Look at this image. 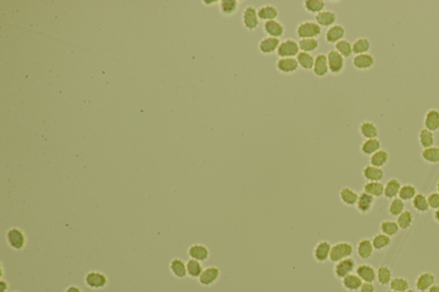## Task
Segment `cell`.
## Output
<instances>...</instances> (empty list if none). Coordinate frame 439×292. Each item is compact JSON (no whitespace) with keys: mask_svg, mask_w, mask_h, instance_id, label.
<instances>
[{"mask_svg":"<svg viewBox=\"0 0 439 292\" xmlns=\"http://www.w3.org/2000/svg\"><path fill=\"white\" fill-rule=\"evenodd\" d=\"M5 241L8 246L15 251L23 250L28 244L26 233L19 227H11L5 233Z\"/></svg>","mask_w":439,"mask_h":292,"instance_id":"obj_1","label":"cell"},{"mask_svg":"<svg viewBox=\"0 0 439 292\" xmlns=\"http://www.w3.org/2000/svg\"><path fill=\"white\" fill-rule=\"evenodd\" d=\"M354 254V247L348 242H339L333 244L331 247L330 261L337 263L347 258L351 257Z\"/></svg>","mask_w":439,"mask_h":292,"instance_id":"obj_2","label":"cell"},{"mask_svg":"<svg viewBox=\"0 0 439 292\" xmlns=\"http://www.w3.org/2000/svg\"><path fill=\"white\" fill-rule=\"evenodd\" d=\"M85 285L92 290H102L108 285L107 276L100 271H88L85 275Z\"/></svg>","mask_w":439,"mask_h":292,"instance_id":"obj_3","label":"cell"},{"mask_svg":"<svg viewBox=\"0 0 439 292\" xmlns=\"http://www.w3.org/2000/svg\"><path fill=\"white\" fill-rule=\"evenodd\" d=\"M298 37L301 39H316L322 33V28L314 21H304L296 29Z\"/></svg>","mask_w":439,"mask_h":292,"instance_id":"obj_4","label":"cell"},{"mask_svg":"<svg viewBox=\"0 0 439 292\" xmlns=\"http://www.w3.org/2000/svg\"><path fill=\"white\" fill-rule=\"evenodd\" d=\"M356 261L354 258L349 257L335 263L334 267V275L338 279H343L348 275L352 274L356 269Z\"/></svg>","mask_w":439,"mask_h":292,"instance_id":"obj_5","label":"cell"},{"mask_svg":"<svg viewBox=\"0 0 439 292\" xmlns=\"http://www.w3.org/2000/svg\"><path fill=\"white\" fill-rule=\"evenodd\" d=\"M221 278L220 268L214 266H210L204 268V271L198 278V282L204 287H210L214 285Z\"/></svg>","mask_w":439,"mask_h":292,"instance_id":"obj_6","label":"cell"},{"mask_svg":"<svg viewBox=\"0 0 439 292\" xmlns=\"http://www.w3.org/2000/svg\"><path fill=\"white\" fill-rule=\"evenodd\" d=\"M332 244L327 240L318 242L313 249V256L317 263H325L330 261Z\"/></svg>","mask_w":439,"mask_h":292,"instance_id":"obj_7","label":"cell"},{"mask_svg":"<svg viewBox=\"0 0 439 292\" xmlns=\"http://www.w3.org/2000/svg\"><path fill=\"white\" fill-rule=\"evenodd\" d=\"M276 53L281 59L297 57L299 53V43L291 39L286 40L280 44Z\"/></svg>","mask_w":439,"mask_h":292,"instance_id":"obj_8","label":"cell"},{"mask_svg":"<svg viewBox=\"0 0 439 292\" xmlns=\"http://www.w3.org/2000/svg\"><path fill=\"white\" fill-rule=\"evenodd\" d=\"M327 59H328L329 70L331 73L338 75L343 71L345 67V60L339 52H336L335 50H331V52L328 53Z\"/></svg>","mask_w":439,"mask_h":292,"instance_id":"obj_9","label":"cell"},{"mask_svg":"<svg viewBox=\"0 0 439 292\" xmlns=\"http://www.w3.org/2000/svg\"><path fill=\"white\" fill-rule=\"evenodd\" d=\"M187 254L190 259H193L200 262L208 261L209 258L210 257L209 249L206 245L202 244H194L190 245L187 250Z\"/></svg>","mask_w":439,"mask_h":292,"instance_id":"obj_10","label":"cell"},{"mask_svg":"<svg viewBox=\"0 0 439 292\" xmlns=\"http://www.w3.org/2000/svg\"><path fill=\"white\" fill-rule=\"evenodd\" d=\"M243 24L249 31H254L259 25L257 11L253 6H247L242 15Z\"/></svg>","mask_w":439,"mask_h":292,"instance_id":"obj_11","label":"cell"},{"mask_svg":"<svg viewBox=\"0 0 439 292\" xmlns=\"http://www.w3.org/2000/svg\"><path fill=\"white\" fill-rule=\"evenodd\" d=\"M375 203V198L365 192H361L358 195V202L356 203V209L362 214H366L372 211Z\"/></svg>","mask_w":439,"mask_h":292,"instance_id":"obj_12","label":"cell"},{"mask_svg":"<svg viewBox=\"0 0 439 292\" xmlns=\"http://www.w3.org/2000/svg\"><path fill=\"white\" fill-rule=\"evenodd\" d=\"M375 63V59L372 54L365 53L356 55L353 60V65L358 70H369Z\"/></svg>","mask_w":439,"mask_h":292,"instance_id":"obj_13","label":"cell"},{"mask_svg":"<svg viewBox=\"0 0 439 292\" xmlns=\"http://www.w3.org/2000/svg\"><path fill=\"white\" fill-rule=\"evenodd\" d=\"M355 271L362 281L365 283H373L376 279V270L371 265H359L355 269Z\"/></svg>","mask_w":439,"mask_h":292,"instance_id":"obj_14","label":"cell"},{"mask_svg":"<svg viewBox=\"0 0 439 292\" xmlns=\"http://www.w3.org/2000/svg\"><path fill=\"white\" fill-rule=\"evenodd\" d=\"M435 276L432 272L425 271L418 276L415 281V286L418 292H425L428 291L432 285H435Z\"/></svg>","mask_w":439,"mask_h":292,"instance_id":"obj_15","label":"cell"},{"mask_svg":"<svg viewBox=\"0 0 439 292\" xmlns=\"http://www.w3.org/2000/svg\"><path fill=\"white\" fill-rule=\"evenodd\" d=\"M299 63L294 58L280 59L276 63L277 70L282 74H292L299 69Z\"/></svg>","mask_w":439,"mask_h":292,"instance_id":"obj_16","label":"cell"},{"mask_svg":"<svg viewBox=\"0 0 439 292\" xmlns=\"http://www.w3.org/2000/svg\"><path fill=\"white\" fill-rule=\"evenodd\" d=\"M169 269L176 278L183 279L187 277V262L180 258H173L169 263Z\"/></svg>","mask_w":439,"mask_h":292,"instance_id":"obj_17","label":"cell"},{"mask_svg":"<svg viewBox=\"0 0 439 292\" xmlns=\"http://www.w3.org/2000/svg\"><path fill=\"white\" fill-rule=\"evenodd\" d=\"M280 44H281V42L279 39L266 37L259 42L258 49L263 54L269 55V54H272L273 52H277Z\"/></svg>","mask_w":439,"mask_h":292,"instance_id":"obj_18","label":"cell"},{"mask_svg":"<svg viewBox=\"0 0 439 292\" xmlns=\"http://www.w3.org/2000/svg\"><path fill=\"white\" fill-rule=\"evenodd\" d=\"M264 30L269 35V37L279 39L284 35L285 28L280 21L272 20V21H265Z\"/></svg>","mask_w":439,"mask_h":292,"instance_id":"obj_19","label":"cell"},{"mask_svg":"<svg viewBox=\"0 0 439 292\" xmlns=\"http://www.w3.org/2000/svg\"><path fill=\"white\" fill-rule=\"evenodd\" d=\"M424 125L425 129L432 132L438 131L439 129V111L437 109H430L425 113Z\"/></svg>","mask_w":439,"mask_h":292,"instance_id":"obj_20","label":"cell"},{"mask_svg":"<svg viewBox=\"0 0 439 292\" xmlns=\"http://www.w3.org/2000/svg\"><path fill=\"white\" fill-rule=\"evenodd\" d=\"M345 28L341 25H334L329 28L325 35V40L330 44H336L344 38Z\"/></svg>","mask_w":439,"mask_h":292,"instance_id":"obj_21","label":"cell"},{"mask_svg":"<svg viewBox=\"0 0 439 292\" xmlns=\"http://www.w3.org/2000/svg\"><path fill=\"white\" fill-rule=\"evenodd\" d=\"M363 177L367 182H381L384 178V171L382 168L369 165L363 169Z\"/></svg>","mask_w":439,"mask_h":292,"instance_id":"obj_22","label":"cell"},{"mask_svg":"<svg viewBox=\"0 0 439 292\" xmlns=\"http://www.w3.org/2000/svg\"><path fill=\"white\" fill-rule=\"evenodd\" d=\"M363 281L356 273H352L341 279V285L347 292H355L359 291Z\"/></svg>","mask_w":439,"mask_h":292,"instance_id":"obj_23","label":"cell"},{"mask_svg":"<svg viewBox=\"0 0 439 292\" xmlns=\"http://www.w3.org/2000/svg\"><path fill=\"white\" fill-rule=\"evenodd\" d=\"M373 251H374V248H373L372 240H370L368 238H363L358 242V245H357V254H358V257L362 260H368L372 257Z\"/></svg>","mask_w":439,"mask_h":292,"instance_id":"obj_24","label":"cell"},{"mask_svg":"<svg viewBox=\"0 0 439 292\" xmlns=\"http://www.w3.org/2000/svg\"><path fill=\"white\" fill-rule=\"evenodd\" d=\"M329 71L330 70H329L327 56L324 54H319V55L316 56L315 61H314V66H313L314 74L316 75V77H323L326 76Z\"/></svg>","mask_w":439,"mask_h":292,"instance_id":"obj_25","label":"cell"},{"mask_svg":"<svg viewBox=\"0 0 439 292\" xmlns=\"http://www.w3.org/2000/svg\"><path fill=\"white\" fill-rule=\"evenodd\" d=\"M316 22L320 27H332L336 21V15L333 11H323L316 15Z\"/></svg>","mask_w":439,"mask_h":292,"instance_id":"obj_26","label":"cell"},{"mask_svg":"<svg viewBox=\"0 0 439 292\" xmlns=\"http://www.w3.org/2000/svg\"><path fill=\"white\" fill-rule=\"evenodd\" d=\"M358 195L357 192H355L354 189L348 188V187H344L341 189L340 191V199L341 202L344 205L348 206V207H354L356 206V203L358 202Z\"/></svg>","mask_w":439,"mask_h":292,"instance_id":"obj_27","label":"cell"},{"mask_svg":"<svg viewBox=\"0 0 439 292\" xmlns=\"http://www.w3.org/2000/svg\"><path fill=\"white\" fill-rule=\"evenodd\" d=\"M359 132L365 140L375 139L378 136V128L374 123L364 121L359 126Z\"/></svg>","mask_w":439,"mask_h":292,"instance_id":"obj_28","label":"cell"},{"mask_svg":"<svg viewBox=\"0 0 439 292\" xmlns=\"http://www.w3.org/2000/svg\"><path fill=\"white\" fill-rule=\"evenodd\" d=\"M400 188H401V185H400V182L396 178H391L387 182L386 185L384 186L383 195L387 199L393 200L394 198H397L399 195Z\"/></svg>","mask_w":439,"mask_h":292,"instance_id":"obj_29","label":"cell"},{"mask_svg":"<svg viewBox=\"0 0 439 292\" xmlns=\"http://www.w3.org/2000/svg\"><path fill=\"white\" fill-rule=\"evenodd\" d=\"M363 191L369 194L374 198L383 196L384 185L381 182H367L363 187Z\"/></svg>","mask_w":439,"mask_h":292,"instance_id":"obj_30","label":"cell"},{"mask_svg":"<svg viewBox=\"0 0 439 292\" xmlns=\"http://www.w3.org/2000/svg\"><path fill=\"white\" fill-rule=\"evenodd\" d=\"M278 14L279 13H278L277 9L270 4L264 5L257 10L258 18H259V20H263V21H269L275 20V18L278 17Z\"/></svg>","mask_w":439,"mask_h":292,"instance_id":"obj_31","label":"cell"},{"mask_svg":"<svg viewBox=\"0 0 439 292\" xmlns=\"http://www.w3.org/2000/svg\"><path fill=\"white\" fill-rule=\"evenodd\" d=\"M380 149H381V142L377 138L365 140L360 146L361 153L368 156H372Z\"/></svg>","mask_w":439,"mask_h":292,"instance_id":"obj_32","label":"cell"},{"mask_svg":"<svg viewBox=\"0 0 439 292\" xmlns=\"http://www.w3.org/2000/svg\"><path fill=\"white\" fill-rule=\"evenodd\" d=\"M187 276L191 278H197L200 277L204 271V267L200 261L193 259H189L187 262Z\"/></svg>","mask_w":439,"mask_h":292,"instance_id":"obj_33","label":"cell"},{"mask_svg":"<svg viewBox=\"0 0 439 292\" xmlns=\"http://www.w3.org/2000/svg\"><path fill=\"white\" fill-rule=\"evenodd\" d=\"M389 160H390V155L386 150L380 149L371 156L370 163L373 167L382 168L388 163Z\"/></svg>","mask_w":439,"mask_h":292,"instance_id":"obj_34","label":"cell"},{"mask_svg":"<svg viewBox=\"0 0 439 292\" xmlns=\"http://www.w3.org/2000/svg\"><path fill=\"white\" fill-rule=\"evenodd\" d=\"M220 11L225 16H232L239 10V2L237 0H222L219 4Z\"/></svg>","mask_w":439,"mask_h":292,"instance_id":"obj_35","label":"cell"},{"mask_svg":"<svg viewBox=\"0 0 439 292\" xmlns=\"http://www.w3.org/2000/svg\"><path fill=\"white\" fill-rule=\"evenodd\" d=\"M371 42L366 38H358L353 44V53L355 55H360L368 53L371 50Z\"/></svg>","mask_w":439,"mask_h":292,"instance_id":"obj_36","label":"cell"},{"mask_svg":"<svg viewBox=\"0 0 439 292\" xmlns=\"http://www.w3.org/2000/svg\"><path fill=\"white\" fill-rule=\"evenodd\" d=\"M412 204L414 209L418 212H428L430 209L427 197L422 193H418L415 195V198L412 200Z\"/></svg>","mask_w":439,"mask_h":292,"instance_id":"obj_37","label":"cell"},{"mask_svg":"<svg viewBox=\"0 0 439 292\" xmlns=\"http://www.w3.org/2000/svg\"><path fill=\"white\" fill-rule=\"evenodd\" d=\"M372 243H373L374 250H383L391 244V237L384 235L383 233H379V234H376V236L373 237Z\"/></svg>","mask_w":439,"mask_h":292,"instance_id":"obj_38","label":"cell"},{"mask_svg":"<svg viewBox=\"0 0 439 292\" xmlns=\"http://www.w3.org/2000/svg\"><path fill=\"white\" fill-rule=\"evenodd\" d=\"M422 159L425 162L430 164L439 163V146H431L428 148L423 149L421 153Z\"/></svg>","mask_w":439,"mask_h":292,"instance_id":"obj_39","label":"cell"},{"mask_svg":"<svg viewBox=\"0 0 439 292\" xmlns=\"http://www.w3.org/2000/svg\"><path fill=\"white\" fill-rule=\"evenodd\" d=\"M418 141H419V144H420V146L425 149V148H428V147H431V146H433L434 145V142H435V140H434V136H433V132L432 131H430L429 129H422L420 131H419V134H418Z\"/></svg>","mask_w":439,"mask_h":292,"instance_id":"obj_40","label":"cell"},{"mask_svg":"<svg viewBox=\"0 0 439 292\" xmlns=\"http://www.w3.org/2000/svg\"><path fill=\"white\" fill-rule=\"evenodd\" d=\"M296 60L299 63V67H301L304 70H310L313 69L315 59L310 53L300 52L297 56Z\"/></svg>","mask_w":439,"mask_h":292,"instance_id":"obj_41","label":"cell"},{"mask_svg":"<svg viewBox=\"0 0 439 292\" xmlns=\"http://www.w3.org/2000/svg\"><path fill=\"white\" fill-rule=\"evenodd\" d=\"M380 229L383 234L390 237L396 236L400 229L397 221H392V220H385L382 222L380 226Z\"/></svg>","mask_w":439,"mask_h":292,"instance_id":"obj_42","label":"cell"},{"mask_svg":"<svg viewBox=\"0 0 439 292\" xmlns=\"http://www.w3.org/2000/svg\"><path fill=\"white\" fill-rule=\"evenodd\" d=\"M304 6L307 12L318 14L323 11V9L325 7V2L323 0H306L304 3Z\"/></svg>","mask_w":439,"mask_h":292,"instance_id":"obj_43","label":"cell"},{"mask_svg":"<svg viewBox=\"0 0 439 292\" xmlns=\"http://www.w3.org/2000/svg\"><path fill=\"white\" fill-rule=\"evenodd\" d=\"M376 279L380 285H389L392 279V271L386 266H382L376 271Z\"/></svg>","mask_w":439,"mask_h":292,"instance_id":"obj_44","label":"cell"},{"mask_svg":"<svg viewBox=\"0 0 439 292\" xmlns=\"http://www.w3.org/2000/svg\"><path fill=\"white\" fill-rule=\"evenodd\" d=\"M417 189L414 185H405L401 186L400 192H399V198L401 199L403 202H408L412 201L415 198V195H417Z\"/></svg>","mask_w":439,"mask_h":292,"instance_id":"obj_45","label":"cell"},{"mask_svg":"<svg viewBox=\"0 0 439 292\" xmlns=\"http://www.w3.org/2000/svg\"><path fill=\"white\" fill-rule=\"evenodd\" d=\"M414 221V216L408 210H405L397 217V223L400 229H407L412 226Z\"/></svg>","mask_w":439,"mask_h":292,"instance_id":"obj_46","label":"cell"},{"mask_svg":"<svg viewBox=\"0 0 439 292\" xmlns=\"http://www.w3.org/2000/svg\"><path fill=\"white\" fill-rule=\"evenodd\" d=\"M390 289L397 292H406L409 290V282L404 278H392L390 283Z\"/></svg>","mask_w":439,"mask_h":292,"instance_id":"obj_47","label":"cell"},{"mask_svg":"<svg viewBox=\"0 0 439 292\" xmlns=\"http://www.w3.org/2000/svg\"><path fill=\"white\" fill-rule=\"evenodd\" d=\"M318 45L319 43L316 39H302L299 42V50L307 53L316 51Z\"/></svg>","mask_w":439,"mask_h":292,"instance_id":"obj_48","label":"cell"},{"mask_svg":"<svg viewBox=\"0 0 439 292\" xmlns=\"http://www.w3.org/2000/svg\"><path fill=\"white\" fill-rule=\"evenodd\" d=\"M335 51L339 52L344 59L349 58L353 54V44L347 40H341L335 44Z\"/></svg>","mask_w":439,"mask_h":292,"instance_id":"obj_49","label":"cell"},{"mask_svg":"<svg viewBox=\"0 0 439 292\" xmlns=\"http://www.w3.org/2000/svg\"><path fill=\"white\" fill-rule=\"evenodd\" d=\"M403 211H405V202L399 197L394 198L389 206L390 215L398 217Z\"/></svg>","mask_w":439,"mask_h":292,"instance_id":"obj_50","label":"cell"},{"mask_svg":"<svg viewBox=\"0 0 439 292\" xmlns=\"http://www.w3.org/2000/svg\"><path fill=\"white\" fill-rule=\"evenodd\" d=\"M427 201H428L429 208L430 209L438 210L439 209V192H433L431 193L427 196Z\"/></svg>","mask_w":439,"mask_h":292,"instance_id":"obj_51","label":"cell"},{"mask_svg":"<svg viewBox=\"0 0 439 292\" xmlns=\"http://www.w3.org/2000/svg\"><path fill=\"white\" fill-rule=\"evenodd\" d=\"M359 292H375V287L373 283H365L363 282Z\"/></svg>","mask_w":439,"mask_h":292,"instance_id":"obj_52","label":"cell"},{"mask_svg":"<svg viewBox=\"0 0 439 292\" xmlns=\"http://www.w3.org/2000/svg\"><path fill=\"white\" fill-rule=\"evenodd\" d=\"M63 292H83V291L78 285H70L64 290Z\"/></svg>","mask_w":439,"mask_h":292,"instance_id":"obj_53","label":"cell"},{"mask_svg":"<svg viewBox=\"0 0 439 292\" xmlns=\"http://www.w3.org/2000/svg\"><path fill=\"white\" fill-rule=\"evenodd\" d=\"M8 290H9V284H8V282L4 281V280H1V283H0V292H7Z\"/></svg>","mask_w":439,"mask_h":292,"instance_id":"obj_54","label":"cell"},{"mask_svg":"<svg viewBox=\"0 0 439 292\" xmlns=\"http://www.w3.org/2000/svg\"><path fill=\"white\" fill-rule=\"evenodd\" d=\"M428 292H439V285H433L431 288L429 289Z\"/></svg>","mask_w":439,"mask_h":292,"instance_id":"obj_55","label":"cell"},{"mask_svg":"<svg viewBox=\"0 0 439 292\" xmlns=\"http://www.w3.org/2000/svg\"><path fill=\"white\" fill-rule=\"evenodd\" d=\"M434 219H435L437 222L439 223V209L435 210V212H434Z\"/></svg>","mask_w":439,"mask_h":292,"instance_id":"obj_56","label":"cell"},{"mask_svg":"<svg viewBox=\"0 0 439 292\" xmlns=\"http://www.w3.org/2000/svg\"><path fill=\"white\" fill-rule=\"evenodd\" d=\"M417 292V291H415V290H412V289H409V290H408V291H407V292Z\"/></svg>","mask_w":439,"mask_h":292,"instance_id":"obj_57","label":"cell"},{"mask_svg":"<svg viewBox=\"0 0 439 292\" xmlns=\"http://www.w3.org/2000/svg\"><path fill=\"white\" fill-rule=\"evenodd\" d=\"M437 189H438V192L439 193V181L438 183V185H437Z\"/></svg>","mask_w":439,"mask_h":292,"instance_id":"obj_58","label":"cell"},{"mask_svg":"<svg viewBox=\"0 0 439 292\" xmlns=\"http://www.w3.org/2000/svg\"><path fill=\"white\" fill-rule=\"evenodd\" d=\"M395 292V291H392V290H390V291H388V292Z\"/></svg>","mask_w":439,"mask_h":292,"instance_id":"obj_59","label":"cell"},{"mask_svg":"<svg viewBox=\"0 0 439 292\" xmlns=\"http://www.w3.org/2000/svg\"><path fill=\"white\" fill-rule=\"evenodd\" d=\"M17 292V291H15V292Z\"/></svg>","mask_w":439,"mask_h":292,"instance_id":"obj_60","label":"cell"}]
</instances>
